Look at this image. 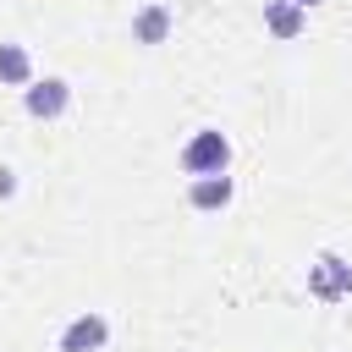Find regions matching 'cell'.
Wrapping results in <instances>:
<instances>
[{
    "mask_svg": "<svg viewBox=\"0 0 352 352\" xmlns=\"http://www.w3.org/2000/svg\"><path fill=\"white\" fill-rule=\"evenodd\" d=\"M226 165H231V143H226V132L198 126V132L182 143V170H187V176H214V170H226Z\"/></svg>",
    "mask_w": 352,
    "mask_h": 352,
    "instance_id": "1",
    "label": "cell"
},
{
    "mask_svg": "<svg viewBox=\"0 0 352 352\" xmlns=\"http://www.w3.org/2000/svg\"><path fill=\"white\" fill-rule=\"evenodd\" d=\"M66 104H72V82L66 77H33L22 88V110L33 121H55V116H66Z\"/></svg>",
    "mask_w": 352,
    "mask_h": 352,
    "instance_id": "2",
    "label": "cell"
},
{
    "mask_svg": "<svg viewBox=\"0 0 352 352\" xmlns=\"http://www.w3.org/2000/svg\"><path fill=\"white\" fill-rule=\"evenodd\" d=\"M308 292H314L319 302H341V297H352V264H341L336 253H324L319 264H308Z\"/></svg>",
    "mask_w": 352,
    "mask_h": 352,
    "instance_id": "3",
    "label": "cell"
},
{
    "mask_svg": "<svg viewBox=\"0 0 352 352\" xmlns=\"http://www.w3.org/2000/svg\"><path fill=\"white\" fill-rule=\"evenodd\" d=\"M104 341H110V319L104 314H77L60 330V352H104Z\"/></svg>",
    "mask_w": 352,
    "mask_h": 352,
    "instance_id": "4",
    "label": "cell"
},
{
    "mask_svg": "<svg viewBox=\"0 0 352 352\" xmlns=\"http://www.w3.org/2000/svg\"><path fill=\"white\" fill-rule=\"evenodd\" d=\"M176 28V16H170V6L165 0H148L138 16H132V38L138 44H165V33Z\"/></svg>",
    "mask_w": 352,
    "mask_h": 352,
    "instance_id": "5",
    "label": "cell"
},
{
    "mask_svg": "<svg viewBox=\"0 0 352 352\" xmlns=\"http://www.w3.org/2000/svg\"><path fill=\"white\" fill-rule=\"evenodd\" d=\"M231 192H236V182H231L226 170H214V176H192L187 204H192V209H226V204H231Z\"/></svg>",
    "mask_w": 352,
    "mask_h": 352,
    "instance_id": "6",
    "label": "cell"
},
{
    "mask_svg": "<svg viewBox=\"0 0 352 352\" xmlns=\"http://www.w3.org/2000/svg\"><path fill=\"white\" fill-rule=\"evenodd\" d=\"M302 22H308L302 6H292V0H264V28H270L275 38H297Z\"/></svg>",
    "mask_w": 352,
    "mask_h": 352,
    "instance_id": "7",
    "label": "cell"
},
{
    "mask_svg": "<svg viewBox=\"0 0 352 352\" xmlns=\"http://www.w3.org/2000/svg\"><path fill=\"white\" fill-rule=\"evenodd\" d=\"M0 82H6V88H28V82H33V55H28V44H0Z\"/></svg>",
    "mask_w": 352,
    "mask_h": 352,
    "instance_id": "8",
    "label": "cell"
},
{
    "mask_svg": "<svg viewBox=\"0 0 352 352\" xmlns=\"http://www.w3.org/2000/svg\"><path fill=\"white\" fill-rule=\"evenodd\" d=\"M11 192H16V170H11V165H0V198H11Z\"/></svg>",
    "mask_w": 352,
    "mask_h": 352,
    "instance_id": "9",
    "label": "cell"
},
{
    "mask_svg": "<svg viewBox=\"0 0 352 352\" xmlns=\"http://www.w3.org/2000/svg\"><path fill=\"white\" fill-rule=\"evenodd\" d=\"M292 6H302V11H308V6H319V0H292Z\"/></svg>",
    "mask_w": 352,
    "mask_h": 352,
    "instance_id": "10",
    "label": "cell"
}]
</instances>
